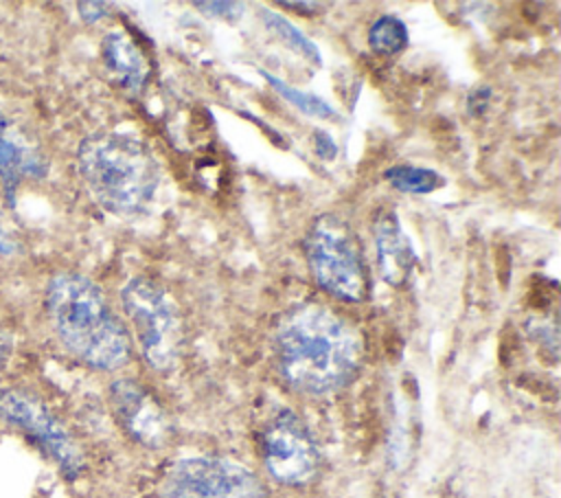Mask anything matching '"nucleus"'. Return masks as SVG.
I'll return each mask as SVG.
<instances>
[{
  "mask_svg": "<svg viewBox=\"0 0 561 498\" xmlns=\"http://www.w3.org/2000/svg\"><path fill=\"white\" fill-rule=\"evenodd\" d=\"M368 44L379 55H397L408 44V29L394 15H381L368 31Z\"/></svg>",
  "mask_w": 561,
  "mask_h": 498,
  "instance_id": "nucleus-14",
  "label": "nucleus"
},
{
  "mask_svg": "<svg viewBox=\"0 0 561 498\" xmlns=\"http://www.w3.org/2000/svg\"><path fill=\"white\" fill-rule=\"evenodd\" d=\"M305 254L313 281L344 303L368 296L370 281L359 241L351 226L327 213L313 219L305 235Z\"/></svg>",
  "mask_w": 561,
  "mask_h": 498,
  "instance_id": "nucleus-4",
  "label": "nucleus"
},
{
  "mask_svg": "<svg viewBox=\"0 0 561 498\" xmlns=\"http://www.w3.org/2000/svg\"><path fill=\"white\" fill-rule=\"evenodd\" d=\"M46 312L61 344L83 364L99 371L127 364L129 333L101 287L85 274H55L46 287Z\"/></svg>",
  "mask_w": 561,
  "mask_h": 498,
  "instance_id": "nucleus-2",
  "label": "nucleus"
},
{
  "mask_svg": "<svg viewBox=\"0 0 561 498\" xmlns=\"http://www.w3.org/2000/svg\"><path fill=\"white\" fill-rule=\"evenodd\" d=\"M313 145H316V154L322 158V160H333L335 154H337V145L335 140L322 132V129H316L313 132Z\"/></svg>",
  "mask_w": 561,
  "mask_h": 498,
  "instance_id": "nucleus-18",
  "label": "nucleus"
},
{
  "mask_svg": "<svg viewBox=\"0 0 561 498\" xmlns=\"http://www.w3.org/2000/svg\"><path fill=\"white\" fill-rule=\"evenodd\" d=\"M121 301L136 329L147 364L156 371L173 369L184 342V322L178 303L164 287L145 276L129 279L121 290Z\"/></svg>",
  "mask_w": 561,
  "mask_h": 498,
  "instance_id": "nucleus-5",
  "label": "nucleus"
},
{
  "mask_svg": "<svg viewBox=\"0 0 561 498\" xmlns=\"http://www.w3.org/2000/svg\"><path fill=\"white\" fill-rule=\"evenodd\" d=\"M280 7H287V9H300L302 13H309V11H318L322 4H320V2H280Z\"/></svg>",
  "mask_w": 561,
  "mask_h": 498,
  "instance_id": "nucleus-22",
  "label": "nucleus"
},
{
  "mask_svg": "<svg viewBox=\"0 0 561 498\" xmlns=\"http://www.w3.org/2000/svg\"><path fill=\"white\" fill-rule=\"evenodd\" d=\"M101 57L110 77L125 90H142L149 77V61L136 42L121 31H112L101 42Z\"/></svg>",
  "mask_w": 561,
  "mask_h": 498,
  "instance_id": "nucleus-12",
  "label": "nucleus"
},
{
  "mask_svg": "<svg viewBox=\"0 0 561 498\" xmlns=\"http://www.w3.org/2000/svg\"><path fill=\"white\" fill-rule=\"evenodd\" d=\"M158 498H267V491L254 472L234 461L188 456L162 474Z\"/></svg>",
  "mask_w": 561,
  "mask_h": 498,
  "instance_id": "nucleus-6",
  "label": "nucleus"
},
{
  "mask_svg": "<svg viewBox=\"0 0 561 498\" xmlns=\"http://www.w3.org/2000/svg\"><path fill=\"white\" fill-rule=\"evenodd\" d=\"M489 99H491V90H489V88H478V90H473V92L469 94V99H467V110H469V114H473V116L482 114L484 107L489 105Z\"/></svg>",
  "mask_w": 561,
  "mask_h": 498,
  "instance_id": "nucleus-19",
  "label": "nucleus"
},
{
  "mask_svg": "<svg viewBox=\"0 0 561 498\" xmlns=\"http://www.w3.org/2000/svg\"><path fill=\"white\" fill-rule=\"evenodd\" d=\"M261 75H263V79H267V83H270L285 101H289L294 107H298V110L305 112L307 116H316V118H333V116H337V112H335L324 99H320V97H316V94H311V92H305V90H296V88L287 86L285 81H280L278 77L270 75L267 70H261Z\"/></svg>",
  "mask_w": 561,
  "mask_h": 498,
  "instance_id": "nucleus-16",
  "label": "nucleus"
},
{
  "mask_svg": "<svg viewBox=\"0 0 561 498\" xmlns=\"http://www.w3.org/2000/svg\"><path fill=\"white\" fill-rule=\"evenodd\" d=\"M261 20H263V24H265L274 35H278L287 46H291L294 50H298L302 57H307V59L313 61L316 66L322 64V57H320L318 46H316L305 33H300L289 20H285L283 15H278V13L272 11V9H263V11H261Z\"/></svg>",
  "mask_w": 561,
  "mask_h": 498,
  "instance_id": "nucleus-13",
  "label": "nucleus"
},
{
  "mask_svg": "<svg viewBox=\"0 0 561 498\" xmlns=\"http://www.w3.org/2000/svg\"><path fill=\"white\" fill-rule=\"evenodd\" d=\"M0 419L22 430L68 478H77L85 469V456L72 434L35 395L20 388H2Z\"/></svg>",
  "mask_w": 561,
  "mask_h": 498,
  "instance_id": "nucleus-7",
  "label": "nucleus"
},
{
  "mask_svg": "<svg viewBox=\"0 0 561 498\" xmlns=\"http://www.w3.org/2000/svg\"><path fill=\"white\" fill-rule=\"evenodd\" d=\"M263 461L274 480L298 487L318 474L320 450L305 421L280 410L263 430Z\"/></svg>",
  "mask_w": 561,
  "mask_h": 498,
  "instance_id": "nucleus-8",
  "label": "nucleus"
},
{
  "mask_svg": "<svg viewBox=\"0 0 561 498\" xmlns=\"http://www.w3.org/2000/svg\"><path fill=\"white\" fill-rule=\"evenodd\" d=\"M79 13L85 22H96L107 15V4L105 2H79Z\"/></svg>",
  "mask_w": 561,
  "mask_h": 498,
  "instance_id": "nucleus-20",
  "label": "nucleus"
},
{
  "mask_svg": "<svg viewBox=\"0 0 561 498\" xmlns=\"http://www.w3.org/2000/svg\"><path fill=\"white\" fill-rule=\"evenodd\" d=\"M375 233V250H377V268L386 283L399 287L408 281L416 254L412 250L410 239L399 226V219L392 211H381L373 226Z\"/></svg>",
  "mask_w": 561,
  "mask_h": 498,
  "instance_id": "nucleus-11",
  "label": "nucleus"
},
{
  "mask_svg": "<svg viewBox=\"0 0 561 498\" xmlns=\"http://www.w3.org/2000/svg\"><path fill=\"white\" fill-rule=\"evenodd\" d=\"M77 160L90 193L118 217L145 213L158 191L160 165L151 149L131 134H92L81 140Z\"/></svg>",
  "mask_w": 561,
  "mask_h": 498,
  "instance_id": "nucleus-3",
  "label": "nucleus"
},
{
  "mask_svg": "<svg viewBox=\"0 0 561 498\" xmlns=\"http://www.w3.org/2000/svg\"><path fill=\"white\" fill-rule=\"evenodd\" d=\"M204 15L221 18V20H237L243 13L241 2H193Z\"/></svg>",
  "mask_w": 561,
  "mask_h": 498,
  "instance_id": "nucleus-17",
  "label": "nucleus"
},
{
  "mask_svg": "<svg viewBox=\"0 0 561 498\" xmlns=\"http://www.w3.org/2000/svg\"><path fill=\"white\" fill-rule=\"evenodd\" d=\"M362 342L353 325L316 303L294 307L276 329V362L283 380L305 395L342 388L357 371Z\"/></svg>",
  "mask_w": 561,
  "mask_h": 498,
  "instance_id": "nucleus-1",
  "label": "nucleus"
},
{
  "mask_svg": "<svg viewBox=\"0 0 561 498\" xmlns=\"http://www.w3.org/2000/svg\"><path fill=\"white\" fill-rule=\"evenodd\" d=\"M110 404L121 428L140 445L158 450L173 434L171 419L160 401L131 377L116 380L110 386Z\"/></svg>",
  "mask_w": 561,
  "mask_h": 498,
  "instance_id": "nucleus-9",
  "label": "nucleus"
},
{
  "mask_svg": "<svg viewBox=\"0 0 561 498\" xmlns=\"http://www.w3.org/2000/svg\"><path fill=\"white\" fill-rule=\"evenodd\" d=\"M48 171V160L39 145L24 127L0 112V180L7 195L13 197L24 178H42Z\"/></svg>",
  "mask_w": 561,
  "mask_h": 498,
  "instance_id": "nucleus-10",
  "label": "nucleus"
},
{
  "mask_svg": "<svg viewBox=\"0 0 561 498\" xmlns=\"http://www.w3.org/2000/svg\"><path fill=\"white\" fill-rule=\"evenodd\" d=\"M386 180L403 193H430L443 184V178L425 167L412 165H394L386 171Z\"/></svg>",
  "mask_w": 561,
  "mask_h": 498,
  "instance_id": "nucleus-15",
  "label": "nucleus"
},
{
  "mask_svg": "<svg viewBox=\"0 0 561 498\" xmlns=\"http://www.w3.org/2000/svg\"><path fill=\"white\" fill-rule=\"evenodd\" d=\"M18 250V241L0 226V254H13Z\"/></svg>",
  "mask_w": 561,
  "mask_h": 498,
  "instance_id": "nucleus-21",
  "label": "nucleus"
}]
</instances>
